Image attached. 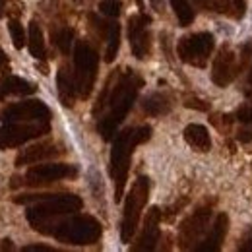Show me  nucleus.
Wrapping results in <instances>:
<instances>
[{"mask_svg": "<svg viewBox=\"0 0 252 252\" xmlns=\"http://www.w3.org/2000/svg\"><path fill=\"white\" fill-rule=\"evenodd\" d=\"M142 86H144L142 78L132 74V72L123 74L115 88H111V80L107 82V88L103 90V94L97 101V107L94 109V113L97 115L105 103L109 105V113L97 123V130H99L103 140H107V142L113 140V136L117 134L119 125L125 121L128 111L132 109V105H134L136 97L140 94Z\"/></svg>", "mask_w": 252, "mask_h": 252, "instance_id": "nucleus-1", "label": "nucleus"}, {"mask_svg": "<svg viewBox=\"0 0 252 252\" xmlns=\"http://www.w3.org/2000/svg\"><path fill=\"white\" fill-rule=\"evenodd\" d=\"M152 138V126H138V128H126L123 130L111 150V177L115 181V202H121L125 194L126 179L130 171V159L136 150V146L148 142Z\"/></svg>", "mask_w": 252, "mask_h": 252, "instance_id": "nucleus-2", "label": "nucleus"}, {"mask_svg": "<svg viewBox=\"0 0 252 252\" xmlns=\"http://www.w3.org/2000/svg\"><path fill=\"white\" fill-rule=\"evenodd\" d=\"M39 233L51 235L66 245H94L101 239L103 227L94 216H74L57 225H45Z\"/></svg>", "mask_w": 252, "mask_h": 252, "instance_id": "nucleus-3", "label": "nucleus"}, {"mask_svg": "<svg viewBox=\"0 0 252 252\" xmlns=\"http://www.w3.org/2000/svg\"><path fill=\"white\" fill-rule=\"evenodd\" d=\"M82 206H84V202L76 194H55L53 198L41 200L39 204L32 206L28 210L26 218L32 223V227L35 231H41L45 225H49L51 221L61 218V216L80 212Z\"/></svg>", "mask_w": 252, "mask_h": 252, "instance_id": "nucleus-4", "label": "nucleus"}, {"mask_svg": "<svg viewBox=\"0 0 252 252\" xmlns=\"http://www.w3.org/2000/svg\"><path fill=\"white\" fill-rule=\"evenodd\" d=\"M150 196V179L148 177H138L132 185V189L126 196L125 202V214H123V223H121V239L123 243H130L138 223L142 218V210L148 202Z\"/></svg>", "mask_w": 252, "mask_h": 252, "instance_id": "nucleus-5", "label": "nucleus"}, {"mask_svg": "<svg viewBox=\"0 0 252 252\" xmlns=\"http://www.w3.org/2000/svg\"><path fill=\"white\" fill-rule=\"evenodd\" d=\"M97 66H99V57L94 47L86 41H78L74 49V68H76L74 78L78 86V95L82 99H88L94 92Z\"/></svg>", "mask_w": 252, "mask_h": 252, "instance_id": "nucleus-6", "label": "nucleus"}, {"mask_svg": "<svg viewBox=\"0 0 252 252\" xmlns=\"http://www.w3.org/2000/svg\"><path fill=\"white\" fill-rule=\"evenodd\" d=\"M214 47H216V39L212 33H192V35H187L179 41L177 53H179L183 63L196 66V68H206Z\"/></svg>", "mask_w": 252, "mask_h": 252, "instance_id": "nucleus-7", "label": "nucleus"}, {"mask_svg": "<svg viewBox=\"0 0 252 252\" xmlns=\"http://www.w3.org/2000/svg\"><path fill=\"white\" fill-rule=\"evenodd\" d=\"M51 126L49 123H6L0 126V150H10L24 146L26 142L35 140L43 134H49Z\"/></svg>", "mask_w": 252, "mask_h": 252, "instance_id": "nucleus-8", "label": "nucleus"}, {"mask_svg": "<svg viewBox=\"0 0 252 252\" xmlns=\"http://www.w3.org/2000/svg\"><path fill=\"white\" fill-rule=\"evenodd\" d=\"M0 121L4 125L6 123H49L51 109L39 99L12 103L0 113Z\"/></svg>", "mask_w": 252, "mask_h": 252, "instance_id": "nucleus-9", "label": "nucleus"}, {"mask_svg": "<svg viewBox=\"0 0 252 252\" xmlns=\"http://www.w3.org/2000/svg\"><path fill=\"white\" fill-rule=\"evenodd\" d=\"M78 177V167L68 165V163H47V165H35L32 167L26 177L24 185L28 187H41V185H51L64 179H76Z\"/></svg>", "mask_w": 252, "mask_h": 252, "instance_id": "nucleus-10", "label": "nucleus"}, {"mask_svg": "<svg viewBox=\"0 0 252 252\" xmlns=\"http://www.w3.org/2000/svg\"><path fill=\"white\" fill-rule=\"evenodd\" d=\"M212 218V206H202L198 208L194 214H190L187 220L181 223L179 229V247L183 251H189L194 247V243H198L200 235L206 231L208 223Z\"/></svg>", "mask_w": 252, "mask_h": 252, "instance_id": "nucleus-11", "label": "nucleus"}, {"mask_svg": "<svg viewBox=\"0 0 252 252\" xmlns=\"http://www.w3.org/2000/svg\"><path fill=\"white\" fill-rule=\"evenodd\" d=\"M150 22L152 20L144 14H134L128 18V41H130V49L138 61L148 59V55L152 51V37L148 32Z\"/></svg>", "mask_w": 252, "mask_h": 252, "instance_id": "nucleus-12", "label": "nucleus"}, {"mask_svg": "<svg viewBox=\"0 0 252 252\" xmlns=\"http://www.w3.org/2000/svg\"><path fill=\"white\" fill-rule=\"evenodd\" d=\"M237 76V61L233 51L225 45L221 47L218 57L214 59V66H212V82L220 88H227L233 78Z\"/></svg>", "mask_w": 252, "mask_h": 252, "instance_id": "nucleus-13", "label": "nucleus"}, {"mask_svg": "<svg viewBox=\"0 0 252 252\" xmlns=\"http://www.w3.org/2000/svg\"><path fill=\"white\" fill-rule=\"evenodd\" d=\"M159 221H161V210L159 208H152L148 214H146V220H144V229L136 241V245L132 247V251L140 252V251H154L158 247L159 237H161V229H159Z\"/></svg>", "mask_w": 252, "mask_h": 252, "instance_id": "nucleus-14", "label": "nucleus"}, {"mask_svg": "<svg viewBox=\"0 0 252 252\" xmlns=\"http://www.w3.org/2000/svg\"><path fill=\"white\" fill-rule=\"evenodd\" d=\"M61 154H64L61 150V146H57L55 142H41L37 146H32L28 150H22L16 158V167H22V165H35V163H41V161H47V159L59 158Z\"/></svg>", "mask_w": 252, "mask_h": 252, "instance_id": "nucleus-15", "label": "nucleus"}, {"mask_svg": "<svg viewBox=\"0 0 252 252\" xmlns=\"http://www.w3.org/2000/svg\"><path fill=\"white\" fill-rule=\"evenodd\" d=\"M227 231H229V218H227V214H220V216L216 218V221H214L210 233L206 235V239L196 247V251L218 252L221 249V245H223V239H225Z\"/></svg>", "mask_w": 252, "mask_h": 252, "instance_id": "nucleus-16", "label": "nucleus"}, {"mask_svg": "<svg viewBox=\"0 0 252 252\" xmlns=\"http://www.w3.org/2000/svg\"><path fill=\"white\" fill-rule=\"evenodd\" d=\"M57 86H59V95H61L63 105L64 107H72L74 101H76V95H78V86H76L74 74H72L66 66H63V68L59 70Z\"/></svg>", "mask_w": 252, "mask_h": 252, "instance_id": "nucleus-17", "label": "nucleus"}, {"mask_svg": "<svg viewBox=\"0 0 252 252\" xmlns=\"http://www.w3.org/2000/svg\"><path fill=\"white\" fill-rule=\"evenodd\" d=\"M35 94V86L32 82L18 78V76H6L0 80V101H4L8 95H30Z\"/></svg>", "mask_w": 252, "mask_h": 252, "instance_id": "nucleus-18", "label": "nucleus"}, {"mask_svg": "<svg viewBox=\"0 0 252 252\" xmlns=\"http://www.w3.org/2000/svg\"><path fill=\"white\" fill-rule=\"evenodd\" d=\"M185 140L190 148L196 152H210L212 150V138L208 128L202 125H189L185 128Z\"/></svg>", "mask_w": 252, "mask_h": 252, "instance_id": "nucleus-19", "label": "nucleus"}, {"mask_svg": "<svg viewBox=\"0 0 252 252\" xmlns=\"http://www.w3.org/2000/svg\"><path fill=\"white\" fill-rule=\"evenodd\" d=\"M142 109L150 115V117H163L167 113H171L173 109V103H171V97L165 94H152L148 95L142 103Z\"/></svg>", "mask_w": 252, "mask_h": 252, "instance_id": "nucleus-20", "label": "nucleus"}, {"mask_svg": "<svg viewBox=\"0 0 252 252\" xmlns=\"http://www.w3.org/2000/svg\"><path fill=\"white\" fill-rule=\"evenodd\" d=\"M28 47H30L32 57H35L37 61H43V59H45V55H47L45 39H43V32H41V28H39V24H37V22H32V24H30Z\"/></svg>", "mask_w": 252, "mask_h": 252, "instance_id": "nucleus-21", "label": "nucleus"}, {"mask_svg": "<svg viewBox=\"0 0 252 252\" xmlns=\"http://www.w3.org/2000/svg\"><path fill=\"white\" fill-rule=\"evenodd\" d=\"M107 51H105V63H113L119 55V49H121V26L117 22H111L107 24Z\"/></svg>", "mask_w": 252, "mask_h": 252, "instance_id": "nucleus-22", "label": "nucleus"}, {"mask_svg": "<svg viewBox=\"0 0 252 252\" xmlns=\"http://www.w3.org/2000/svg\"><path fill=\"white\" fill-rule=\"evenodd\" d=\"M171 6H173L175 16H177V20H179V24L183 28H189L190 24L194 22L196 14H194L192 6L189 4V0H171Z\"/></svg>", "mask_w": 252, "mask_h": 252, "instance_id": "nucleus-23", "label": "nucleus"}, {"mask_svg": "<svg viewBox=\"0 0 252 252\" xmlns=\"http://www.w3.org/2000/svg\"><path fill=\"white\" fill-rule=\"evenodd\" d=\"M196 2L200 6H204V8H208V10H214V12H220V14H229L233 18H239L233 0H196Z\"/></svg>", "mask_w": 252, "mask_h": 252, "instance_id": "nucleus-24", "label": "nucleus"}, {"mask_svg": "<svg viewBox=\"0 0 252 252\" xmlns=\"http://www.w3.org/2000/svg\"><path fill=\"white\" fill-rule=\"evenodd\" d=\"M53 39H55V45L61 49V53H63V55H68L70 49H72L74 32H72L70 28H63V30H59V32L53 35Z\"/></svg>", "mask_w": 252, "mask_h": 252, "instance_id": "nucleus-25", "label": "nucleus"}, {"mask_svg": "<svg viewBox=\"0 0 252 252\" xmlns=\"http://www.w3.org/2000/svg\"><path fill=\"white\" fill-rule=\"evenodd\" d=\"M8 30H10V37H12V43L18 51H22L26 47V32L22 28V24L18 20H10L8 24Z\"/></svg>", "mask_w": 252, "mask_h": 252, "instance_id": "nucleus-26", "label": "nucleus"}, {"mask_svg": "<svg viewBox=\"0 0 252 252\" xmlns=\"http://www.w3.org/2000/svg\"><path fill=\"white\" fill-rule=\"evenodd\" d=\"M121 0H101L99 2V10L105 14V16H111V18H117L121 14Z\"/></svg>", "mask_w": 252, "mask_h": 252, "instance_id": "nucleus-27", "label": "nucleus"}, {"mask_svg": "<svg viewBox=\"0 0 252 252\" xmlns=\"http://www.w3.org/2000/svg\"><path fill=\"white\" fill-rule=\"evenodd\" d=\"M185 107H189V109H196V111H202V113L210 111V105H208L204 99L196 97V95H187V97H185Z\"/></svg>", "mask_w": 252, "mask_h": 252, "instance_id": "nucleus-28", "label": "nucleus"}, {"mask_svg": "<svg viewBox=\"0 0 252 252\" xmlns=\"http://www.w3.org/2000/svg\"><path fill=\"white\" fill-rule=\"evenodd\" d=\"M239 251L252 252V227H249V229H247V233L243 235V239H241V245H239Z\"/></svg>", "mask_w": 252, "mask_h": 252, "instance_id": "nucleus-29", "label": "nucleus"}, {"mask_svg": "<svg viewBox=\"0 0 252 252\" xmlns=\"http://www.w3.org/2000/svg\"><path fill=\"white\" fill-rule=\"evenodd\" d=\"M24 252H57L51 247H45V245H30V247H24Z\"/></svg>", "mask_w": 252, "mask_h": 252, "instance_id": "nucleus-30", "label": "nucleus"}, {"mask_svg": "<svg viewBox=\"0 0 252 252\" xmlns=\"http://www.w3.org/2000/svg\"><path fill=\"white\" fill-rule=\"evenodd\" d=\"M233 4H235V8H237L239 18H243L245 12H247V2H245V0H233Z\"/></svg>", "mask_w": 252, "mask_h": 252, "instance_id": "nucleus-31", "label": "nucleus"}, {"mask_svg": "<svg viewBox=\"0 0 252 252\" xmlns=\"http://www.w3.org/2000/svg\"><path fill=\"white\" fill-rule=\"evenodd\" d=\"M239 142H243V144L252 142V130H241L239 132Z\"/></svg>", "mask_w": 252, "mask_h": 252, "instance_id": "nucleus-32", "label": "nucleus"}, {"mask_svg": "<svg viewBox=\"0 0 252 252\" xmlns=\"http://www.w3.org/2000/svg\"><path fill=\"white\" fill-rule=\"evenodd\" d=\"M0 251H14L12 241H10V239H4V241H2V245H0Z\"/></svg>", "mask_w": 252, "mask_h": 252, "instance_id": "nucleus-33", "label": "nucleus"}, {"mask_svg": "<svg viewBox=\"0 0 252 252\" xmlns=\"http://www.w3.org/2000/svg\"><path fill=\"white\" fill-rule=\"evenodd\" d=\"M4 64H8V59H6V55H4V51L0 49V68H2Z\"/></svg>", "mask_w": 252, "mask_h": 252, "instance_id": "nucleus-34", "label": "nucleus"}, {"mask_svg": "<svg viewBox=\"0 0 252 252\" xmlns=\"http://www.w3.org/2000/svg\"><path fill=\"white\" fill-rule=\"evenodd\" d=\"M2 8H4V0H0V16H2Z\"/></svg>", "mask_w": 252, "mask_h": 252, "instance_id": "nucleus-35", "label": "nucleus"}, {"mask_svg": "<svg viewBox=\"0 0 252 252\" xmlns=\"http://www.w3.org/2000/svg\"><path fill=\"white\" fill-rule=\"evenodd\" d=\"M249 82H251V86H252V68H251V74H249Z\"/></svg>", "mask_w": 252, "mask_h": 252, "instance_id": "nucleus-36", "label": "nucleus"}]
</instances>
